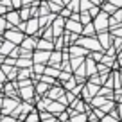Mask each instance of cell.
<instances>
[{
    "label": "cell",
    "mask_w": 122,
    "mask_h": 122,
    "mask_svg": "<svg viewBox=\"0 0 122 122\" xmlns=\"http://www.w3.org/2000/svg\"><path fill=\"white\" fill-rule=\"evenodd\" d=\"M65 25H66V22H65V18H61V16H57V18L52 22V32H54V38H61L63 30H66V29H65Z\"/></svg>",
    "instance_id": "obj_8"
},
{
    "label": "cell",
    "mask_w": 122,
    "mask_h": 122,
    "mask_svg": "<svg viewBox=\"0 0 122 122\" xmlns=\"http://www.w3.org/2000/svg\"><path fill=\"white\" fill-rule=\"evenodd\" d=\"M9 11H13V9H7L5 5H2V4H0V16H5Z\"/></svg>",
    "instance_id": "obj_33"
},
{
    "label": "cell",
    "mask_w": 122,
    "mask_h": 122,
    "mask_svg": "<svg viewBox=\"0 0 122 122\" xmlns=\"http://www.w3.org/2000/svg\"><path fill=\"white\" fill-rule=\"evenodd\" d=\"M32 66H34V61L30 59V57H18V61H16V68L18 70L32 68Z\"/></svg>",
    "instance_id": "obj_14"
},
{
    "label": "cell",
    "mask_w": 122,
    "mask_h": 122,
    "mask_svg": "<svg viewBox=\"0 0 122 122\" xmlns=\"http://www.w3.org/2000/svg\"><path fill=\"white\" fill-rule=\"evenodd\" d=\"M20 18H22V22H29V20L32 18V11H30V7H22V9H20Z\"/></svg>",
    "instance_id": "obj_21"
},
{
    "label": "cell",
    "mask_w": 122,
    "mask_h": 122,
    "mask_svg": "<svg viewBox=\"0 0 122 122\" xmlns=\"http://www.w3.org/2000/svg\"><path fill=\"white\" fill-rule=\"evenodd\" d=\"M118 65H120V68H122V56H120V59H118Z\"/></svg>",
    "instance_id": "obj_41"
},
{
    "label": "cell",
    "mask_w": 122,
    "mask_h": 122,
    "mask_svg": "<svg viewBox=\"0 0 122 122\" xmlns=\"http://www.w3.org/2000/svg\"><path fill=\"white\" fill-rule=\"evenodd\" d=\"M2 45H4V40H2V38H0V49H2Z\"/></svg>",
    "instance_id": "obj_42"
},
{
    "label": "cell",
    "mask_w": 122,
    "mask_h": 122,
    "mask_svg": "<svg viewBox=\"0 0 122 122\" xmlns=\"http://www.w3.org/2000/svg\"><path fill=\"white\" fill-rule=\"evenodd\" d=\"M90 2V0H88ZM92 4H101V0H92Z\"/></svg>",
    "instance_id": "obj_40"
},
{
    "label": "cell",
    "mask_w": 122,
    "mask_h": 122,
    "mask_svg": "<svg viewBox=\"0 0 122 122\" xmlns=\"http://www.w3.org/2000/svg\"><path fill=\"white\" fill-rule=\"evenodd\" d=\"M63 93H65V88H63V86H57V84H56V86H52V88H50V90H49V93H47V99H50V101H59L61 99V97H63Z\"/></svg>",
    "instance_id": "obj_10"
},
{
    "label": "cell",
    "mask_w": 122,
    "mask_h": 122,
    "mask_svg": "<svg viewBox=\"0 0 122 122\" xmlns=\"http://www.w3.org/2000/svg\"><path fill=\"white\" fill-rule=\"evenodd\" d=\"M11 2H13V9L15 11H20L22 5H23V0H11Z\"/></svg>",
    "instance_id": "obj_31"
},
{
    "label": "cell",
    "mask_w": 122,
    "mask_h": 122,
    "mask_svg": "<svg viewBox=\"0 0 122 122\" xmlns=\"http://www.w3.org/2000/svg\"><path fill=\"white\" fill-rule=\"evenodd\" d=\"M111 108H113V102H111V101H108V102L104 104V106L101 108V110H102V113H106V111H110Z\"/></svg>",
    "instance_id": "obj_32"
},
{
    "label": "cell",
    "mask_w": 122,
    "mask_h": 122,
    "mask_svg": "<svg viewBox=\"0 0 122 122\" xmlns=\"http://www.w3.org/2000/svg\"><path fill=\"white\" fill-rule=\"evenodd\" d=\"M2 38L5 40V41H11V43H15L16 47H20L22 45V41L25 40V34H23L20 29H16V27H13V29H9L7 32H5Z\"/></svg>",
    "instance_id": "obj_2"
},
{
    "label": "cell",
    "mask_w": 122,
    "mask_h": 122,
    "mask_svg": "<svg viewBox=\"0 0 122 122\" xmlns=\"http://www.w3.org/2000/svg\"><path fill=\"white\" fill-rule=\"evenodd\" d=\"M83 34H84V38H93V34H95V27H93V23H90V25L84 27Z\"/></svg>",
    "instance_id": "obj_25"
},
{
    "label": "cell",
    "mask_w": 122,
    "mask_h": 122,
    "mask_svg": "<svg viewBox=\"0 0 122 122\" xmlns=\"http://www.w3.org/2000/svg\"><path fill=\"white\" fill-rule=\"evenodd\" d=\"M57 117H59V122H68V113H65V111L61 115H57Z\"/></svg>",
    "instance_id": "obj_36"
},
{
    "label": "cell",
    "mask_w": 122,
    "mask_h": 122,
    "mask_svg": "<svg viewBox=\"0 0 122 122\" xmlns=\"http://www.w3.org/2000/svg\"><path fill=\"white\" fill-rule=\"evenodd\" d=\"M68 52L74 54V57H84L86 50H84L83 47H79V45H68Z\"/></svg>",
    "instance_id": "obj_16"
},
{
    "label": "cell",
    "mask_w": 122,
    "mask_h": 122,
    "mask_svg": "<svg viewBox=\"0 0 122 122\" xmlns=\"http://www.w3.org/2000/svg\"><path fill=\"white\" fill-rule=\"evenodd\" d=\"M2 108H4V97L0 95V111H2Z\"/></svg>",
    "instance_id": "obj_38"
},
{
    "label": "cell",
    "mask_w": 122,
    "mask_h": 122,
    "mask_svg": "<svg viewBox=\"0 0 122 122\" xmlns=\"http://www.w3.org/2000/svg\"><path fill=\"white\" fill-rule=\"evenodd\" d=\"M106 102H108V101L104 99L102 95H99V97H93V99H92V106L95 108V110H97V106H99V108H102Z\"/></svg>",
    "instance_id": "obj_24"
},
{
    "label": "cell",
    "mask_w": 122,
    "mask_h": 122,
    "mask_svg": "<svg viewBox=\"0 0 122 122\" xmlns=\"http://www.w3.org/2000/svg\"><path fill=\"white\" fill-rule=\"evenodd\" d=\"M84 65V57H72L70 59V66H72V70L76 72L79 66H83Z\"/></svg>",
    "instance_id": "obj_22"
},
{
    "label": "cell",
    "mask_w": 122,
    "mask_h": 122,
    "mask_svg": "<svg viewBox=\"0 0 122 122\" xmlns=\"http://www.w3.org/2000/svg\"><path fill=\"white\" fill-rule=\"evenodd\" d=\"M25 122H41V118H40V113H38V111L34 110L32 113H29V115H27Z\"/></svg>",
    "instance_id": "obj_27"
},
{
    "label": "cell",
    "mask_w": 122,
    "mask_h": 122,
    "mask_svg": "<svg viewBox=\"0 0 122 122\" xmlns=\"http://www.w3.org/2000/svg\"><path fill=\"white\" fill-rule=\"evenodd\" d=\"M50 54H52V52H45V50H34V54H32V61H34V65H49Z\"/></svg>",
    "instance_id": "obj_7"
},
{
    "label": "cell",
    "mask_w": 122,
    "mask_h": 122,
    "mask_svg": "<svg viewBox=\"0 0 122 122\" xmlns=\"http://www.w3.org/2000/svg\"><path fill=\"white\" fill-rule=\"evenodd\" d=\"M66 32H72V34H83V27H81V22H74V20H68L65 25Z\"/></svg>",
    "instance_id": "obj_11"
},
{
    "label": "cell",
    "mask_w": 122,
    "mask_h": 122,
    "mask_svg": "<svg viewBox=\"0 0 122 122\" xmlns=\"http://www.w3.org/2000/svg\"><path fill=\"white\" fill-rule=\"evenodd\" d=\"M45 76H50V77H54V79H59V76H61V70H59V68H54V66H47V70H45Z\"/></svg>",
    "instance_id": "obj_23"
},
{
    "label": "cell",
    "mask_w": 122,
    "mask_h": 122,
    "mask_svg": "<svg viewBox=\"0 0 122 122\" xmlns=\"http://www.w3.org/2000/svg\"><path fill=\"white\" fill-rule=\"evenodd\" d=\"M76 45L83 47L84 50H93V52H99V50L102 49L97 38H79V41H77Z\"/></svg>",
    "instance_id": "obj_3"
},
{
    "label": "cell",
    "mask_w": 122,
    "mask_h": 122,
    "mask_svg": "<svg viewBox=\"0 0 122 122\" xmlns=\"http://www.w3.org/2000/svg\"><path fill=\"white\" fill-rule=\"evenodd\" d=\"M16 49V45L15 43H11V41H5L4 40V45H2V49H0V56H4V57H9L13 54V50Z\"/></svg>",
    "instance_id": "obj_15"
},
{
    "label": "cell",
    "mask_w": 122,
    "mask_h": 122,
    "mask_svg": "<svg viewBox=\"0 0 122 122\" xmlns=\"http://www.w3.org/2000/svg\"><path fill=\"white\" fill-rule=\"evenodd\" d=\"M86 120H88L86 113H76L74 117H70L68 122H86Z\"/></svg>",
    "instance_id": "obj_26"
},
{
    "label": "cell",
    "mask_w": 122,
    "mask_h": 122,
    "mask_svg": "<svg viewBox=\"0 0 122 122\" xmlns=\"http://www.w3.org/2000/svg\"><path fill=\"white\" fill-rule=\"evenodd\" d=\"M5 20H7V23H9L11 27H16V29H18L20 23H22V18H20V11H15V9H13V11H9L7 15H5Z\"/></svg>",
    "instance_id": "obj_9"
},
{
    "label": "cell",
    "mask_w": 122,
    "mask_h": 122,
    "mask_svg": "<svg viewBox=\"0 0 122 122\" xmlns=\"http://www.w3.org/2000/svg\"><path fill=\"white\" fill-rule=\"evenodd\" d=\"M0 4L5 5L7 9H13V2H11V0H0Z\"/></svg>",
    "instance_id": "obj_35"
},
{
    "label": "cell",
    "mask_w": 122,
    "mask_h": 122,
    "mask_svg": "<svg viewBox=\"0 0 122 122\" xmlns=\"http://www.w3.org/2000/svg\"><path fill=\"white\" fill-rule=\"evenodd\" d=\"M20 99H11V97H4V108H2V111L0 113L4 115V117H7V115H13V111L16 110V108L20 106Z\"/></svg>",
    "instance_id": "obj_5"
},
{
    "label": "cell",
    "mask_w": 122,
    "mask_h": 122,
    "mask_svg": "<svg viewBox=\"0 0 122 122\" xmlns=\"http://www.w3.org/2000/svg\"><path fill=\"white\" fill-rule=\"evenodd\" d=\"M18 29L27 36H34L38 30H41V27H40V18H30L29 22H22Z\"/></svg>",
    "instance_id": "obj_1"
},
{
    "label": "cell",
    "mask_w": 122,
    "mask_h": 122,
    "mask_svg": "<svg viewBox=\"0 0 122 122\" xmlns=\"http://www.w3.org/2000/svg\"><path fill=\"white\" fill-rule=\"evenodd\" d=\"M84 63H86V76H95V74H97V65H95V61L90 57V59H86Z\"/></svg>",
    "instance_id": "obj_18"
},
{
    "label": "cell",
    "mask_w": 122,
    "mask_h": 122,
    "mask_svg": "<svg viewBox=\"0 0 122 122\" xmlns=\"http://www.w3.org/2000/svg\"><path fill=\"white\" fill-rule=\"evenodd\" d=\"M101 122H118V118H117V113H115V111H111V113H110V115H106V117H104Z\"/></svg>",
    "instance_id": "obj_30"
},
{
    "label": "cell",
    "mask_w": 122,
    "mask_h": 122,
    "mask_svg": "<svg viewBox=\"0 0 122 122\" xmlns=\"http://www.w3.org/2000/svg\"><path fill=\"white\" fill-rule=\"evenodd\" d=\"M36 45H38V40H36L34 36H27V38L22 41V45H20V47H22L23 50H29V52H30V50L36 49Z\"/></svg>",
    "instance_id": "obj_12"
},
{
    "label": "cell",
    "mask_w": 122,
    "mask_h": 122,
    "mask_svg": "<svg viewBox=\"0 0 122 122\" xmlns=\"http://www.w3.org/2000/svg\"><path fill=\"white\" fill-rule=\"evenodd\" d=\"M81 25H83V23H86V25H90L92 23V15L90 13H81Z\"/></svg>",
    "instance_id": "obj_29"
},
{
    "label": "cell",
    "mask_w": 122,
    "mask_h": 122,
    "mask_svg": "<svg viewBox=\"0 0 122 122\" xmlns=\"http://www.w3.org/2000/svg\"><path fill=\"white\" fill-rule=\"evenodd\" d=\"M34 88H36V93H38V95H47V93H49V90H50L52 86H49V84L38 81V83L34 84Z\"/></svg>",
    "instance_id": "obj_17"
},
{
    "label": "cell",
    "mask_w": 122,
    "mask_h": 122,
    "mask_svg": "<svg viewBox=\"0 0 122 122\" xmlns=\"http://www.w3.org/2000/svg\"><path fill=\"white\" fill-rule=\"evenodd\" d=\"M54 43L49 41V40H38V45H36V50H45V52H54Z\"/></svg>",
    "instance_id": "obj_13"
},
{
    "label": "cell",
    "mask_w": 122,
    "mask_h": 122,
    "mask_svg": "<svg viewBox=\"0 0 122 122\" xmlns=\"http://www.w3.org/2000/svg\"><path fill=\"white\" fill-rule=\"evenodd\" d=\"M108 25H110V16H108V13H99V16L93 18V27H95V30H99V32H106Z\"/></svg>",
    "instance_id": "obj_4"
},
{
    "label": "cell",
    "mask_w": 122,
    "mask_h": 122,
    "mask_svg": "<svg viewBox=\"0 0 122 122\" xmlns=\"http://www.w3.org/2000/svg\"><path fill=\"white\" fill-rule=\"evenodd\" d=\"M110 36L111 34H108V32H99V36H97V40H99V43H101V47L102 49H108V43H110Z\"/></svg>",
    "instance_id": "obj_19"
},
{
    "label": "cell",
    "mask_w": 122,
    "mask_h": 122,
    "mask_svg": "<svg viewBox=\"0 0 122 122\" xmlns=\"http://www.w3.org/2000/svg\"><path fill=\"white\" fill-rule=\"evenodd\" d=\"M111 4H113L115 7H122V0H111Z\"/></svg>",
    "instance_id": "obj_37"
},
{
    "label": "cell",
    "mask_w": 122,
    "mask_h": 122,
    "mask_svg": "<svg viewBox=\"0 0 122 122\" xmlns=\"http://www.w3.org/2000/svg\"><path fill=\"white\" fill-rule=\"evenodd\" d=\"M34 93H36L34 84H27V86H20L18 88V95L23 99V102H30L32 97H34Z\"/></svg>",
    "instance_id": "obj_6"
},
{
    "label": "cell",
    "mask_w": 122,
    "mask_h": 122,
    "mask_svg": "<svg viewBox=\"0 0 122 122\" xmlns=\"http://www.w3.org/2000/svg\"><path fill=\"white\" fill-rule=\"evenodd\" d=\"M104 9H106L108 13H115V11H117V7H115L113 4H106V5H104Z\"/></svg>",
    "instance_id": "obj_34"
},
{
    "label": "cell",
    "mask_w": 122,
    "mask_h": 122,
    "mask_svg": "<svg viewBox=\"0 0 122 122\" xmlns=\"http://www.w3.org/2000/svg\"><path fill=\"white\" fill-rule=\"evenodd\" d=\"M72 108H76V113H84V104H83V101L81 99H76V102L72 104Z\"/></svg>",
    "instance_id": "obj_28"
},
{
    "label": "cell",
    "mask_w": 122,
    "mask_h": 122,
    "mask_svg": "<svg viewBox=\"0 0 122 122\" xmlns=\"http://www.w3.org/2000/svg\"><path fill=\"white\" fill-rule=\"evenodd\" d=\"M118 115H120V117H118V118H120V120H122V104H120V106H118Z\"/></svg>",
    "instance_id": "obj_39"
},
{
    "label": "cell",
    "mask_w": 122,
    "mask_h": 122,
    "mask_svg": "<svg viewBox=\"0 0 122 122\" xmlns=\"http://www.w3.org/2000/svg\"><path fill=\"white\" fill-rule=\"evenodd\" d=\"M32 76H34L32 68H23V70L18 72V81H27V79H30Z\"/></svg>",
    "instance_id": "obj_20"
}]
</instances>
